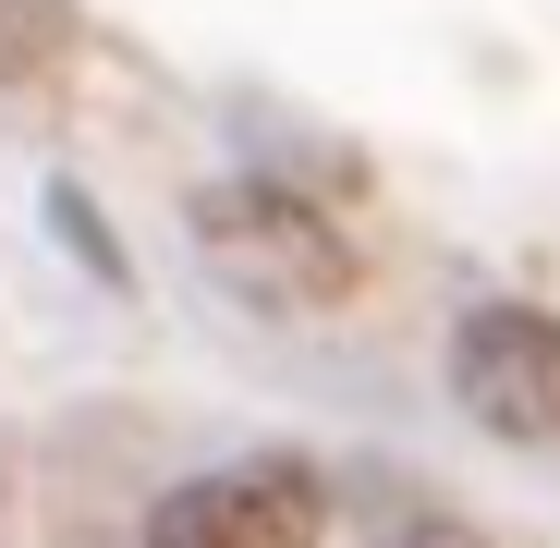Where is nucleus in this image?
Listing matches in <instances>:
<instances>
[{
  "label": "nucleus",
  "instance_id": "obj_1",
  "mask_svg": "<svg viewBox=\"0 0 560 548\" xmlns=\"http://www.w3.org/2000/svg\"><path fill=\"white\" fill-rule=\"evenodd\" d=\"M196 256L268 317H317L353 293V232L305 208L293 183H208L196 196Z\"/></svg>",
  "mask_w": 560,
  "mask_h": 548
},
{
  "label": "nucleus",
  "instance_id": "obj_2",
  "mask_svg": "<svg viewBox=\"0 0 560 548\" xmlns=\"http://www.w3.org/2000/svg\"><path fill=\"white\" fill-rule=\"evenodd\" d=\"M329 488L293 464V451H256V464H220L196 488H171L147 512V548H317Z\"/></svg>",
  "mask_w": 560,
  "mask_h": 548
},
{
  "label": "nucleus",
  "instance_id": "obj_3",
  "mask_svg": "<svg viewBox=\"0 0 560 548\" xmlns=\"http://www.w3.org/2000/svg\"><path fill=\"white\" fill-rule=\"evenodd\" d=\"M451 390L488 439H536L560 451V317L536 305H476L451 341Z\"/></svg>",
  "mask_w": 560,
  "mask_h": 548
},
{
  "label": "nucleus",
  "instance_id": "obj_4",
  "mask_svg": "<svg viewBox=\"0 0 560 548\" xmlns=\"http://www.w3.org/2000/svg\"><path fill=\"white\" fill-rule=\"evenodd\" d=\"M378 548H476L463 524H415V536H378Z\"/></svg>",
  "mask_w": 560,
  "mask_h": 548
}]
</instances>
